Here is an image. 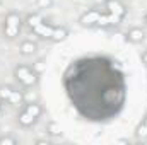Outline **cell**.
Instances as JSON below:
<instances>
[{"mask_svg":"<svg viewBox=\"0 0 147 145\" xmlns=\"http://www.w3.org/2000/svg\"><path fill=\"white\" fill-rule=\"evenodd\" d=\"M0 145H17V138H14V137H9V135H5V137H0Z\"/></svg>","mask_w":147,"mask_h":145,"instance_id":"obj_16","label":"cell"},{"mask_svg":"<svg viewBox=\"0 0 147 145\" xmlns=\"http://www.w3.org/2000/svg\"><path fill=\"white\" fill-rule=\"evenodd\" d=\"M14 75L24 87H31L38 82V72H34L28 65H17L14 68Z\"/></svg>","mask_w":147,"mask_h":145,"instance_id":"obj_2","label":"cell"},{"mask_svg":"<svg viewBox=\"0 0 147 145\" xmlns=\"http://www.w3.org/2000/svg\"><path fill=\"white\" fill-rule=\"evenodd\" d=\"M135 135H137L139 138H147V125L144 123V121L137 125V128H135Z\"/></svg>","mask_w":147,"mask_h":145,"instance_id":"obj_15","label":"cell"},{"mask_svg":"<svg viewBox=\"0 0 147 145\" xmlns=\"http://www.w3.org/2000/svg\"><path fill=\"white\" fill-rule=\"evenodd\" d=\"M142 62H144V65L147 67V50L144 51V53H142Z\"/></svg>","mask_w":147,"mask_h":145,"instance_id":"obj_19","label":"cell"},{"mask_svg":"<svg viewBox=\"0 0 147 145\" xmlns=\"http://www.w3.org/2000/svg\"><path fill=\"white\" fill-rule=\"evenodd\" d=\"M12 91H14V87H10V85H0V101L7 103L10 94H12Z\"/></svg>","mask_w":147,"mask_h":145,"instance_id":"obj_14","label":"cell"},{"mask_svg":"<svg viewBox=\"0 0 147 145\" xmlns=\"http://www.w3.org/2000/svg\"><path fill=\"white\" fill-rule=\"evenodd\" d=\"M21 24H22V19L17 12H9L3 19V24H2V31L3 34L10 39H14L16 36H19L21 33Z\"/></svg>","mask_w":147,"mask_h":145,"instance_id":"obj_1","label":"cell"},{"mask_svg":"<svg viewBox=\"0 0 147 145\" xmlns=\"http://www.w3.org/2000/svg\"><path fill=\"white\" fill-rule=\"evenodd\" d=\"M38 50V44L36 43H33V41H29V39H26V41H22L21 43V46H19V53L21 55H24V56H29V55H34Z\"/></svg>","mask_w":147,"mask_h":145,"instance_id":"obj_8","label":"cell"},{"mask_svg":"<svg viewBox=\"0 0 147 145\" xmlns=\"http://www.w3.org/2000/svg\"><path fill=\"white\" fill-rule=\"evenodd\" d=\"M45 19L41 17V14H38V12H34V14H29L28 15V19H26V24H28V28L29 29H34L38 24H41Z\"/></svg>","mask_w":147,"mask_h":145,"instance_id":"obj_10","label":"cell"},{"mask_svg":"<svg viewBox=\"0 0 147 145\" xmlns=\"http://www.w3.org/2000/svg\"><path fill=\"white\" fill-rule=\"evenodd\" d=\"M144 22H146V24H147V14H146V15H144Z\"/></svg>","mask_w":147,"mask_h":145,"instance_id":"obj_22","label":"cell"},{"mask_svg":"<svg viewBox=\"0 0 147 145\" xmlns=\"http://www.w3.org/2000/svg\"><path fill=\"white\" fill-rule=\"evenodd\" d=\"M105 5H106V10H108L110 14H115V15H118V17H121V19H123V17L127 15V12H128L127 5H125L123 2H120V0H106Z\"/></svg>","mask_w":147,"mask_h":145,"instance_id":"obj_4","label":"cell"},{"mask_svg":"<svg viewBox=\"0 0 147 145\" xmlns=\"http://www.w3.org/2000/svg\"><path fill=\"white\" fill-rule=\"evenodd\" d=\"M116 144H128V140H123L121 138V140H116Z\"/></svg>","mask_w":147,"mask_h":145,"instance_id":"obj_21","label":"cell"},{"mask_svg":"<svg viewBox=\"0 0 147 145\" xmlns=\"http://www.w3.org/2000/svg\"><path fill=\"white\" fill-rule=\"evenodd\" d=\"M22 101H24V96H22V92H21V91H16V89H14L7 103H9L10 106H21V104H22Z\"/></svg>","mask_w":147,"mask_h":145,"instance_id":"obj_11","label":"cell"},{"mask_svg":"<svg viewBox=\"0 0 147 145\" xmlns=\"http://www.w3.org/2000/svg\"><path fill=\"white\" fill-rule=\"evenodd\" d=\"M46 133H48L50 137H60V135H62V128H60V125H58L57 121H50V123L46 125Z\"/></svg>","mask_w":147,"mask_h":145,"instance_id":"obj_13","label":"cell"},{"mask_svg":"<svg viewBox=\"0 0 147 145\" xmlns=\"http://www.w3.org/2000/svg\"><path fill=\"white\" fill-rule=\"evenodd\" d=\"M17 121H19V125H21V126L28 128V126H31V125L36 121V118H33L26 109H22V111H19V114H17Z\"/></svg>","mask_w":147,"mask_h":145,"instance_id":"obj_9","label":"cell"},{"mask_svg":"<svg viewBox=\"0 0 147 145\" xmlns=\"http://www.w3.org/2000/svg\"><path fill=\"white\" fill-rule=\"evenodd\" d=\"M127 41L128 43H134V44H137V43H142L144 39H146V31L142 29V28H132V29H128L127 31Z\"/></svg>","mask_w":147,"mask_h":145,"instance_id":"obj_6","label":"cell"},{"mask_svg":"<svg viewBox=\"0 0 147 145\" xmlns=\"http://www.w3.org/2000/svg\"><path fill=\"white\" fill-rule=\"evenodd\" d=\"M36 144L38 145H48V142H45V140H38Z\"/></svg>","mask_w":147,"mask_h":145,"instance_id":"obj_20","label":"cell"},{"mask_svg":"<svg viewBox=\"0 0 147 145\" xmlns=\"http://www.w3.org/2000/svg\"><path fill=\"white\" fill-rule=\"evenodd\" d=\"M38 9H50L53 5V0H36Z\"/></svg>","mask_w":147,"mask_h":145,"instance_id":"obj_17","label":"cell"},{"mask_svg":"<svg viewBox=\"0 0 147 145\" xmlns=\"http://www.w3.org/2000/svg\"><path fill=\"white\" fill-rule=\"evenodd\" d=\"M99 17H101V10L99 9H89L87 12H84L79 17V22L84 28H92V26H98Z\"/></svg>","mask_w":147,"mask_h":145,"instance_id":"obj_3","label":"cell"},{"mask_svg":"<svg viewBox=\"0 0 147 145\" xmlns=\"http://www.w3.org/2000/svg\"><path fill=\"white\" fill-rule=\"evenodd\" d=\"M0 111H2V101H0Z\"/></svg>","mask_w":147,"mask_h":145,"instance_id":"obj_24","label":"cell"},{"mask_svg":"<svg viewBox=\"0 0 147 145\" xmlns=\"http://www.w3.org/2000/svg\"><path fill=\"white\" fill-rule=\"evenodd\" d=\"M142 121H144V123H146V125H147V116H146V118H144V119H142Z\"/></svg>","mask_w":147,"mask_h":145,"instance_id":"obj_23","label":"cell"},{"mask_svg":"<svg viewBox=\"0 0 147 145\" xmlns=\"http://www.w3.org/2000/svg\"><path fill=\"white\" fill-rule=\"evenodd\" d=\"M53 29H55V26L53 24H50V22H46V21H43L41 24H38L34 29H31L36 36H39L41 39H50L51 38V33H53Z\"/></svg>","mask_w":147,"mask_h":145,"instance_id":"obj_5","label":"cell"},{"mask_svg":"<svg viewBox=\"0 0 147 145\" xmlns=\"http://www.w3.org/2000/svg\"><path fill=\"white\" fill-rule=\"evenodd\" d=\"M24 109H26L33 118H36V119L43 114V108H41L38 103H29V104H26V108H24Z\"/></svg>","mask_w":147,"mask_h":145,"instance_id":"obj_12","label":"cell"},{"mask_svg":"<svg viewBox=\"0 0 147 145\" xmlns=\"http://www.w3.org/2000/svg\"><path fill=\"white\" fill-rule=\"evenodd\" d=\"M67 36H69V29H67L65 26H55L50 41H53V43H60V41H65Z\"/></svg>","mask_w":147,"mask_h":145,"instance_id":"obj_7","label":"cell"},{"mask_svg":"<svg viewBox=\"0 0 147 145\" xmlns=\"http://www.w3.org/2000/svg\"><path fill=\"white\" fill-rule=\"evenodd\" d=\"M43 68H45V63H43V62H36V65L33 67V70H34V72H41Z\"/></svg>","mask_w":147,"mask_h":145,"instance_id":"obj_18","label":"cell"}]
</instances>
